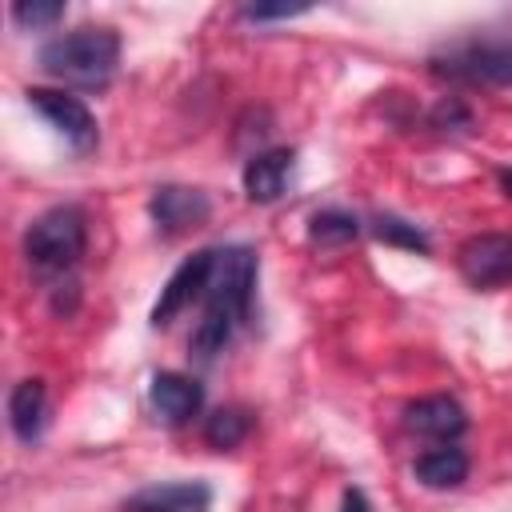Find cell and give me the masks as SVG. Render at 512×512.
I'll use <instances>...</instances> for the list:
<instances>
[{
	"instance_id": "1",
	"label": "cell",
	"mask_w": 512,
	"mask_h": 512,
	"mask_svg": "<svg viewBox=\"0 0 512 512\" xmlns=\"http://www.w3.org/2000/svg\"><path fill=\"white\" fill-rule=\"evenodd\" d=\"M256 272H260V260L248 244L216 248V264H212V276H208V288H204V316H200V324L188 340V348L200 364L216 360L228 348L232 332L252 320Z\"/></svg>"
},
{
	"instance_id": "2",
	"label": "cell",
	"mask_w": 512,
	"mask_h": 512,
	"mask_svg": "<svg viewBox=\"0 0 512 512\" xmlns=\"http://www.w3.org/2000/svg\"><path fill=\"white\" fill-rule=\"evenodd\" d=\"M116 64H120V32L104 24L72 28L40 48V68L52 80L68 88H84V92L108 88L116 76Z\"/></svg>"
},
{
	"instance_id": "3",
	"label": "cell",
	"mask_w": 512,
	"mask_h": 512,
	"mask_svg": "<svg viewBox=\"0 0 512 512\" xmlns=\"http://www.w3.org/2000/svg\"><path fill=\"white\" fill-rule=\"evenodd\" d=\"M432 76L452 84H512V20L500 28H476L440 44L432 56Z\"/></svg>"
},
{
	"instance_id": "4",
	"label": "cell",
	"mask_w": 512,
	"mask_h": 512,
	"mask_svg": "<svg viewBox=\"0 0 512 512\" xmlns=\"http://www.w3.org/2000/svg\"><path fill=\"white\" fill-rule=\"evenodd\" d=\"M88 248V216L76 204H56L40 212L24 232V256L44 276H64L80 264Z\"/></svg>"
},
{
	"instance_id": "5",
	"label": "cell",
	"mask_w": 512,
	"mask_h": 512,
	"mask_svg": "<svg viewBox=\"0 0 512 512\" xmlns=\"http://www.w3.org/2000/svg\"><path fill=\"white\" fill-rule=\"evenodd\" d=\"M456 268L472 288L512 284V232H480L456 248Z\"/></svg>"
},
{
	"instance_id": "6",
	"label": "cell",
	"mask_w": 512,
	"mask_h": 512,
	"mask_svg": "<svg viewBox=\"0 0 512 512\" xmlns=\"http://www.w3.org/2000/svg\"><path fill=\"white\" fill-rule=\"evenodd\" d=\"M28 104L76 148V152H92L96 140H100V128H96V116L88 112V104L80 96H68L60 88H28L24 92Z\"/></svg>"
},
{
	"instance_id": "7",
	"label": "cell",
	"mask_w": 512,
	"mask_h": 512,
	"mask_svg": "<svg viewBox=\"0 0 512 512\" xmlns=\"http://www.w3.org/2000/svg\"><path fill=\"white\" fill-rule=\"evenodd\" d=\"M212 264H216V248H200V252H192V256L168 276V284L160 288V296H156V304H152V316H148L152 328H168L192 300H204Z\"/></svg>"
},
{
	"instance_id": "8",
	"label": "cell",
	"mask_w": 512,
	"mask_h": 512,
	"mask_svg": "<svg viewBox=\"0 0 512 512\" xmlns=\"http://www.w3.org/2000/svg\"><path fill=\"white\" fill-rule=\"evenodd\" d=\"M148 216L164 236H184V232L208 224L212 200H208V192L188 188V184H160L148 200Z\"/></svg>"
},
{
	"instance_id": "9",
	"label": "cell",
	"mask_w": 512,
	"mask_h": 512,
	"mask_svg": "<svg viewBox=\"0 0 512 512\" xmlns=\"http://www.w3.org/2000/svg\"><path fill=\"white\" fill-rule=\"evenodd\" d=\"M148 404L164 424H188L204 408V384L184 372H156L148 384Z\"/></svg>"
},
{
	"instance_id": "10",
	"label": "cell",
	"mask_w": 512,
	"mask_h": 512,
	"mask_svg": "<svg viewBox=\"0 0 512 512\" xmlns=\"http://www.w3.org/2000/svg\"><path fill=\"white\" fill-rule=\"evenodd\" d=\"M292 164H296V152L292 148H268V152H252L244 160V196L252 204H276L288 188V176H292Z\"/></svg>"
},
{
	"instance_id": "11",
	"label": "cell",
	"mask_w": 512,
	"mask_h": 512,
	"mask_svg": "<svg viewBox=\"0 0 512 512\" xmlns=\"http://www.w3.org/2000/svg\"><path fill=\"white\" fill-rule=\"evenodd\" d=\"M404 428L428 440H456L468 428V412L452 396H420L404 408Z\"/></svg>"
},
{
	"instance_id": "12",
	"label": "cell",
	"mask_w": 512,
	"mask_h": 512,
	"mask_svg": "<svg viewBox=\"0 0 512 512\" xmlns=\"http://www.w3.org/2000/svg\"><path fill=\"white\" fill-rule=\"evenodd\" d=\"M208 508H212V488L204 480L148 484L124 504V512H208Z\"/></svg>"
},
{
	"instance_id": "13",
	"label": "cell",
	"mask_w": 512,
	"mask_h": 512,
	"mask_svg": "<svg viewBox=\"0 0 512 512\" xmlns=\"http://www.w3.org/2000/svg\"><path fill=\"white\" fill-rule=\"evenodd\" d=\"M44 412H48V388H44V380H20L8 392V424H12V432H16L20 444L40 440Z\"/></svg>"
},
{
	"instance_id": "14",
	"label": "cell",
	"mask_w": 512,
	"mask_h": 512,
	"mask_svg": "<svg viewBox=\"0 0 512 512\" xmlns=\"http://www.w3.org/2000/svg\"><path fill=\"white\" fill-rule=\"evenodd\" d=\"M412 476H416L424 488H460V484L468 480V452L456 448V444L428 448V452L416 456Z\"/></svg>"
},
{
	"instance_id": "15",
	"label": "cell",
	"mask_w": 512,
	"mask_h": 512,
	"mask_svg": "<svg viewBox=\"0 0 512 512\" xmlns=\"http://www.w3.org/2000/svg\"><path fill=\"white\" fill-rule=\"evenodd\" d=\"M248 432H252V412L248 408H236V404H224V408H216L204 420V444L216 448V452H228V448L244 444Z\"/></svg>"
},
{
	"instance_id": "16",
	"label": "cell",
	"mask_w": 512,
	"mask_h": 512,
	"mask_svg": "<svg viewBox=\"0 0 512 512\" xmlns=\"http://www.w3.org/2000/svg\"><path fill=\"white\" fill-rule=\"evenodd\" d=\"M356 236H360V220L344 208H320L308 216V240L320 248H336V244H348Z\"/></svg>"
},
{
	"instance_id": "17",
	"label": "cell",
	"mask_w": 512,
	"mask_h": 512,
	"mask_svg": "<svg viewBox=\"0 0 512 512\" xmlns=\"http://www.w3.org/2000/svg\"><path fill=\"white\" fill-rule=\"evenodd\" d=\"M372 236L380 244H392V248H404V252H416V256L432 252V240L424 236V228L412 224V220H400V216H376L372 220Z\"/></svg>"
},
{
	"instance_id": "18",
	"label": "cell",
	"mask_w": 512,
	"mask_h": 512,
	"mask_svg": "<svg viewBox=\"0 0 512 512\" xmlns=\"http://www.w3.org/2000/svg\"><path fill=\"white\" fill-rule=\"evenodd\" d=\"M64 4L60 0H20V4H12V20L20 24V28H52L56 20H64Z\"/></svg>"
},
{
	"instance_id": "19",
	"label": "cell",
	"mask_w": 512,
	"mask_h": 512,
	"mask_svg": "<svg viewBox=\"0 0 512 512\" xmlns=\"http://www.w3.org/2000/svg\"><path fill=\"white\" fill-rule=\"evenodd\" d=\"M428 124H432V128H444V132H448V128H468V124H472V112H468L456 96H444V100L428 112Z\"/></svg>"
},
{
	"instance_id": "20",
	"label": "cell",
	"mask_w": 512,
	"mask_h": 512,
	"mask_svg": "<svg viewBox=\"0 0 512 512\" xmlns=\"http://www.w3.org/2000/svg\"><path fill=\"white\" fill-rule=\"evenodd\" d=\"M308 4H252V8H240L244 20L252 24H264V20H292V16H304Z\"/></svg>"
},
{
	"instance_id": "21",
	"label": "cell",
	"mask_w": 512,
	"mask_h": 512,
	"mask_svg": "<svg viewBox=\"0 0 512 512\" xmlns=\"http://www.w3.org/2000/svg\"><path fill=\"white\" fill-rule=\"evenodd\" d=\"M340 512H372V504H368V496H364L360 488H344V496H340Z\"/></svg>"
},
{
	"instance_id": "22",
	"label": "cell",
	"mask_w": 512,
	"mask_h": 512,
	"mask_svg": "<svg viewBox=\"0 0 512 512\" xmlns=\"http://www.w3.org/2000/svg\"><path fill=\"white\" fill-rule=\"evenodd\" d=\"M500 188L512 196V168H500Z\"/></svg>"
}]
</instances>
